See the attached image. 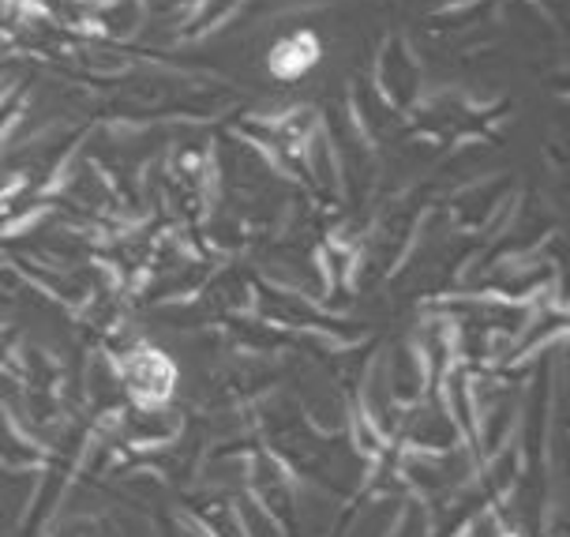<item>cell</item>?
Returning a JSON list of instances; mask_svg holds the SVG:
<instances>
[]
</instances>
